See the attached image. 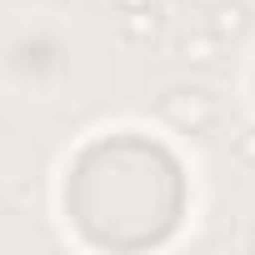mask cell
Segmentation results:
<instances>
[{
    "instance_id": "cell-5",
    "label": "cell",
    "mask_w": 255,
    "mask_h": 255,
    "mask_svg": "<svg viewBox=\"0 0 255 255\" xmlns=\"http://www.w3.org/2000/svg\"><path fill=\"white\" fill-rule=\"evenodd\" d=\"M235 150H240L245 160H255V130H240V135H235Z\"/></svg>"
},
{
    "instance_id": "cell-3",
    "label": "cell",
    "mask_w": 255,
    "mask_h": 255,
    "mask_svg": "<svg viewBox=\"0 0 255 255\" xmlns=\"http://www.w3.org/2000/svg\"><path fill=\"white\" fill-rule=\"evenodd\" d=\"M125 35H130V40H150V35H155L150 5H145V10H125Z\"/></svg>"
},
{
    "instance_id": "cell-1",
    "label": "cell",
    "mask_w": 255,
    "mask_h": 255,
    "mask_svg": "<svg viewBox=\"0 0 255 255\" xmlns=\"http://www.w3.org/2000/svg\"><path fill=\"white\" fill-rule=\"evenodd\" d=\"M160 110H165L170 125H180V130H200V125H210V115H215V105L200 90H175V95H165Z\"/></svg>"
},
{
    "instance_id": "cell-6",
    "label": "cell",
    "mask_w": 255,
    "mask_h": 255,
    "mask_svg": "<svg viewBox=\"0 0 255 255\" xmlns=\"http://www.w3.org/2000/svg\"><path fill=\"white\" fill-rule=\"evenodd\" d=\"M115 5H120V10H145L150 0H115Z\"/></svg>"
},
{
    "instance_id": "cell-4",
    "label": "cell",
    "mask_w": 255,
    "mask_h": 255,
    "mask_svg": "<svg viewBox=\"0 0 255 255\" xmlns=\"http://www.w3.org/2000/svg\"><path fill=\"white\" fill-rule=\"evenodd\" d=\"M185 60L210 65V60H215V35H185Z\"/></svg>"
},
{
    "instance_id": "cell-2",
    "label": "cell",
    "mask_w": 255,
    "mask_h": 255,
    "mask_svg": "<svg viewBox=\"0 0 255 255\" xmlns=\"http://www.w3.org/2000/svg\"><path fill=\"white\" fill-rule=\"evenodd\" d=\"M245 30V5H215V35H240Z\"/></svg>"
}]
</instances>
